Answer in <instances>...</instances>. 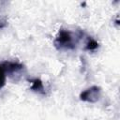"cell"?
<instances>
[{
	"label": "cell",
	"mask_w": 120,
	"mask_h": 120,
	"mask_svg": "<svg viewBox=\"0 0 120 120\" xmlns=\"http://www.w3.org/2000/svg\"><path fill=\"white\" fill-rule=\"evenodd\" d=\"M83 35L82 31L73 33L67 29H60L53 40V45L58 51H72L76 49L79 40Z\"/></svg>",
	"instance_id": "6da1fadb"
},
{
	"label": "cell",
	"mask_w": 120,
	"mask_h": 120,
	"mask_svg": "<svg viewBox=\"0 0 120 120\" xmlns=\"http://www.w3.org/2000/svg\"><path fill=\"white\" fill-rule=\"evenodd\" d=\"M101 97V89L97 86H91L80 94V99L88 103H96Z\"/></svg>",
	"instance_id": "7a4b0ae2"
},
{
	"label": "cell",
	"mask_w": 120,
	"mask_h": 120,
	"mask_svg": "<svg viewBox=\"0 0 120 120\" xmlns=\"http://www.w3.org/2000/svg\"><path fill=\"white\" fill-rule=\"evenodd\" d=\"M5 72L7 75H13L20 73L22 69H24V66L19 62H12V61H5L1 62Z\"/></svg>",
	"instance_id": "3957f363"
},
{
	"label": "cell",
	"mask_w": 120,
	"mask_h": 120,
	"mask_svg": "<svg viewBox=\"0 0 120 120\" xmlns=\"http://www.w3.org/2000/svg\"><path fill=\"white\" fill-rule=\"evenodd\" d=\"M29 82H31V86L30 88L35 91V92H38V93H40V94H45V90H44V85H43V82L38 79V78H35V79H31L29 80Z\"/></svg>",
	"instance_id": "277c9868"
},
{
	"label": "cell",
	"mask_w": 120,
	"mask_h": 120,
	"mask_svg": "<svg viewBox=\"0 0 120 120\" xmlns=\"http://www.w3.org/2000/svg\"><path fill=\"white\" fill-rule=\"evenodd\" d=\"M98 48V43L91 37H87L85 45H84V50L86 51H95Z\"/></svg>",
	"instance_id": "5b68a950"
},
{
	"label": "cell",
	"mask_w": 120,
	"mask_h": 120,
	"mask_svg": "<svg viewBox=\"0 0 120 120\" xmlns=\"http://www.w3.org/2000/svg\"><path fill=\"white\" fill-rule=\"evenodd\" d=\"M6 78H7V74L5 72V69L2 64L0 63V89L3 88L4 85L6 84Z\"/></svg>",
	"instance_id": "8992f818"
},
{
	"label": "cell",
	"mask_w": 120,
	"mask_h": 120,
	"mask_svg": "<svg viewBox=\"0 0 120 120\" xmlns=\"http://www.w3.org/2000/svg\"><path fill=\"white\" fill-rule=\"evenodd\" d=\"M8 26V20L6 17L0 15V29H3Z\"/></svg>",
	"instance_id": "52a82bcc"
}]
</instances>
